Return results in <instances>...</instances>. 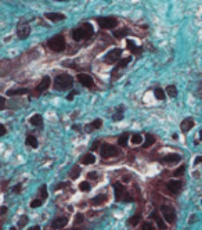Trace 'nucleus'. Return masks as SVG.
Instances as JSON below:
<instances>
[{
	"label": "nucleus",
	"mask_w": 202,
	"mask_h": 230,
	"mask_svg": "<svg viewBox=\"0 0 202 230\" xmlns=\"http://www.w3.org/2000/svg\"><path fill=\"white\" fill-rule=\"evenodd\" d=\"M93 33H94V29L90 24H82L80 26L75 28V29L72 30V38H73V40L80 42V40H83V39L90 38Z\"/></svg>",
	"instance_id": "f257e3e1"
},
{
	"label": "nucleus",
	"mask_w": 202,
	"mask_h": 230,
	"mask_svg": "<svg viewBox=\"0 0 202 230\" xmlns=\"http://www.w3.org/2000/svg\"><path fill=\"white\" fill-rule=\"evenodd\" d=\"M73 85V79H72L71 75L68 74H61L55 78L54 82V87L60 89V90H65V89H71Z\"/></svg>",
	"instance_id": "f03ea898"
},
{
	"label": "nucleus",
	"mask_w": 202,
	"mask_h": 230,
	"mask_svg": "<svg viewBox=\"0 0 202 230\" xmlns=\"http://www.w3.org/2000/svg\"><path fill=\"white\" fill-rule=\"evenodd\" d=\"M47 46H49L53 51L60 53L65 49V39L62 38V35H55V36H53L51 39H49Z\"/></svg>",
	"instance_id": "7ed1b4c3"
},
{
	"label": "nucleus",
	"mask_w": 202,
	"mask_h": 230,
	"mask_svg": "<svg viewBox=\"0 0 202 230\" xmlns=\"http://www.w3.org/2000/svg\"><path fill=\"white\" fill-rule=\"evenodd\" d=\"M113 188H115V200H116V201H121V200H125V201H132V197L126 193L125 187L121 184V183H115V184H113Z\"/></svg>",
	"instance_id": "20e7f679"
},
{
	"label": "nucleus",
	"mask_w": 202,
	"mask_h": 230,
	"mask_svg": "<svg viewBox=\"0 0 202 230\" xmlns=\"http://www.w3.org/2000/svg\"><path fill=\"white\" fill-rule=\"evenodd\" d=\"M97 22L104 29H112L118 25V21L113 17H100V18H97Z\"/></svg>",
	"instance_id": "39448f33"
},
{
	"label": "nucleus",
	"mask_w": 202,
	"mask_h": 230,
	"mask_svg": "<svg viewBox=\"0 0 202 230\" xmlns=\"http://www.w3.org/2000/svg\"><path fill=\"white\" fill-rule=\"evenodd\" d=\"M121 154L119 148L111 146V144H102V148H101V157L102 158H109V157H118Z\"/></svg>",
	"instance_id": "423d86ee"
},
{
	"label": "nucleus",
	"mask_w": 202,
	"mask_h": 230,
	"mask_svg": "<svg viewBox=\"0 0 202 230\" xmlns=\"http://www.w3.org/2000/svg\"><path fill=\"white\" fill-rule=\"evenodd\" d=\"M160 212H162L163 215V219H165L168 223H173L174 219H176V212H174V209L172 207H169V205H162L160 207Z\"/></svg>",
	"instance_id": "0eeeda50"
},
{
	"label": "nucleus",
	"mask_w": 202,
	"mask_h": 230,
	"mask_svg": "<svg viewBox=\"0 0 202 230\" xmlns=\"http://www.w3.org/2000/svg\"><path fill=\"white\" fill-rule=\"evenodd\" d=\"M121 55H122V49H112L104 57V60H105V63H107V64H113V63H116V61L121 58Z\"/></svg>",
	"instance_id": "6e6552de"
},
{
	"label": "nucleus",
	"mask_w": 202,
	"mask_h": 230,
	"mask_svg": "<svg viewBox=\"0 0 202 230\" xmlns=\"http://www.w3.org/2000/svg\"><path fill=\"white\" fill-rule=\"evenodd\" d=\"M77 82H80L85 87H93L94 80L89 74H79L77 75Z\"/></svg>",
	"instance_id": "1a4fd4ad"
},
{
	"label": "nucleus",
	"mask_w": 202,
	"mask_h": 230,
	"mask_svg": "<svg viewBox=\"0 0 202 230\" xmlns=\"http://www.w3.org/2000/svg\"><path fill=\"white\" fill-rule=\"evenodd\" d=\"M30 33V26L26 24H21L18 25V29H17V35L19 39H26Z\"/></svg>",
	"instance_id": "9d476101"
},
{
	"label": "nucleus",
	"mask_w": 202,
	"mask_h": 230,
	"mask_svg": "<svg viewBox=\"0 0 202 230\" xmlns=\"http://www.w3.org/2000/svg\"><path fill=\"white\" fill-rule=\"evenodd\" d=\"M68 223V216H58L53 220V227L54 229H62L64 226H66Z\"/></svg>",
	"instance_id": "9b49d317"
},
{
	"label": "nucleus",
	"mask_w": 202,
	"mask_h": 230,
	"mask_svg": "<svg viewBox=\"0 0 202 230\" xmlns=\"http://www.w3.org/2000/svg\"><path fill=\"white\" fill-rule=\"evenodd\" d=\"M180 188H181V182H180V180H170V182L168 183V190L170 191L172 194L179 193Z\"/></svg>",
	"instance_id": "f8f14e48"
},
{
	"label": "nucleus",
	"mask_w": 202,
	"mask_h": 230,
	"mask_svg": "<svg viewBox=\"0 0 202 230\" xmlns=\"http://www.w3.org/2000/svg\"><path fill=\"white\" fill-rule=\"evenodd\" d=\"M180 126H181V130H183L184 133L190 132V130L194 127V119H192V118H185L184 121L180 123Z\"/></svg>",
	"instance_id": "ddd939ff"
},
{
	"label": "nucleus",
	"mask_w": 202,
	"mask_h": 230,
	"mask_svg": "<svg viewBox=\"0 0 202 230\" xmlns=\"http://www.w3.org/2000/svg\"><path fill=\"white\" fill-rule=\"evenodd\" d=\"M44 17H46L47 19H50V21H53V22L64 21V19H65V15L61 14V13H47V14H44Z\"/></svg>",
	"instance_id": "4468645a"
},
{
	"label": "nucleus",
	"mask_w": 202,
	"mask_h": 230,
	"mask_svg": "<svg viewBox=\"0 0 202 230\" xmlns=\"http://www.w3.org/2000/svg\"><path fill=\"white\" fill-rule=\"evenodd\" d=\"M101 125H102V121H101V119H94L91 123L86 125L85 129H86V132L90 133L91 130H94V129H100V127H101Z\"/></svg>",
	"instance_id": "2eb2a0df"
},
{
	"label": "nucleus",
	"mask_w": 202,
	"mask_h": 230,
	"mask_svg": "<svg viewBox=\"0 0 202 230\" xmlns=\"http://www.w3.org/2000/svg\"><path fill=\"white\" fill-rule=\"evenodd\" d=\"M181 159L179 154H168L166 157H163V162L165 163H176Z\"/></svg>",
	"instance_id": "dca6fc26"
},
{
	"label": "nucleus",
	"mask_w": 202,
	"mask_h": 230,
	"mask_svg": "<svg viewBox=\"0 0 202 230\" xmlns=\"http://www.w3.org/2000/svg\"><path fill=\"white\" fill-rule=\"evenodd\" d=\"M49 86H50V78L49 76H44L43 79L40 80V83L38 85L36 90H38V91H44V90H47V89H49Z\"/></svg>",
	"instance_id": "f3484780"
},
{
	"label": "nucleus",
	"mask_w": 202,
	"mask_h": 230,
	"mask_svg": "<svg viewBox=\"0 0 202 230\" xmlns=\"http://www.w3.org/2000/svg\"><path fill=\"white\" fill-rule=\"evenodd\" d=\"M126 44H127V49H129L132 53H134V54H140V53L143 51V49L138 47V46H136V43H134V42H132L130 39H127V40H126Z\"/></svg>",
	"instance_id": "a211bd4d"
},
{
	"label": "nucleus",
	"mask_w": 202,
	"mask_h": 230,
	"mask_svg": "<svg viewBox=\"0 0 202 230\" xmlns=\"http://www.w3.org/2000/svg\"><path fill=\"white\" fill-rule=\"evenodd\" d=\"M130 33V30H129V28H121V29H116V30H113V36L115 38H118V39H122V38H125V36H127Z\"/></svg>",
	"instance_id": "6ab92c4d"
},
{
	"label": "nucleus",
	"mask_w": 202,
	"mask_h": 230,
	"mask_svg": "<svg viewBox=\"0 0 202 230\" xmlns=\"http://www.w3.org/2000/svg\"><path fill=\"white\" fill-rule=\"evenodd\" d=\"M80 162L85 163V165H91V163L96 162V157L93 154H86L80 158Z\"/></svg>",
	"instance_id": "aec40b11"
},
{
	"label": "nucleus",
	"mask_w": 202,
	"mask_h": 230,
	"mask_svg": "<svg viewBox=\"0 0 202 230\" xmlns=\"http://www.w3.org/2000/svg\"><path fill=\"white\" fill-rule=\"evenodd\" d=\"M30 125H33V126H42V123H43V118H42L40 114H36V115H33L32 118L29 119Z\"/></svg>",
	"instance_id": "412c9836"
},
{
	"label": "nucleus",
	"mask_w": 202,
	"mask_h": 230,
	"mask_svg": "<svg viewBox=\"0 0 202 230\" xmlns=\"http://www.w3.org/2000/svg\"><path fill=\"white\" fill-rule=\"evenodd\" d=\"M25 143H26V146H30L32 148H36V147H38V139H36L35 136H32V135H28Z\"/></svg>",
	"instance_id": "4be33fe9"
},
{
	"label": "nucleus",
	"mask_w": 202,
	"mask_h": 230,
	"mask_svg": "<svg viewBox=\"0 0 202 230\" xmlns=\"http://www.w3.org/2000/svg\"><path fill=\"white\" fill-rule=\"evenodd\" d=\"M28 89H13V90H8L7 94L8 96H18V94H26L28 93Z\"/></svg>",
	"instance_id": "5701e85b"
},
{
	"label": "nucleus",
	"mask_w": 202,
	"mask_h": 230,
	"mask_svg": "<svg viewBox=\"0 0 202 230\" xmlns=\"http://www.w3.org/2000/svg\"><path fill=\"white\" fill-rule=\"evenodd\" d=\"M127 139H129V135L127 133H123V135H121L118 137V144L122 147H126L127 146Z\"/></svg>",
	"instance_id": "b1692460"
},
{
	"label": "nucleus",
	"mask_w": 202,
	"mask_h": 230,
	"mask_svg": "<svg viewBox=\"0 0 202 230\" xmlns=\"http://www.w3.org/2000/svg\"><path fill=\"white\" fill-rule=\"evenodd\" d=\"M166 93H168L169 97H176V96H177V89H176V86H174V85L168 86V87H166Z\"/></svg>",
	"instance_id": "393cba45"
},
{
	"label": "nucleus",
	"mask_w": 202,
	"mask_h": 230,
	"mask_svg": "<svg viewBox=\"0 0 202 230\" xmlns=\"http://www.w3.org/2000/svg\"><path fill=\"white\" fill-rule=\"evenodd\" d=\"M154 143H155V137H154V136H151V135H148L145 137V143H144L143 148H148V147H151Z\"/></svg>",
	"instance_id": "a878e982"
},
{
	"label": "nucleus",
	"mask_w": 202,
	"mask_h": 230,
	"mask_svg": "<svg viewBox=\"0 0 202 230\" xmlns=\"http://www.w3.org/2000/svg\"><path fill=\"white\" fill-rule=\"evenodd\" d=\"M105 200H107V196H104V194H102V196H97V197H94V198L91 200V202H93L94 205H100V204H102V202H104Z\"/></svg>",
	"instance_id": "bb28decb"
},
{
	"label": "nucleus",
	"mask_w": 202,
	"mask_h": 230,
	"mask_svg": "<svg viewBox=\"0 0 202 230\" xmlns=\"http://www.w3.org/2000/svg\"><path fill=\"white\" fill-rule=\"evenodd\" d=\"M130 140H132L133 144H140L141 141H143V136H141L140 133H134V135L130 137Z\"/></svg>",
	"instance_id": "cd10ccee"
},
{
	"label": "nucleus",
	"mask_w": 202,
	"mask_h": 230,
	"mask_svg": "<svg viewBox=\"0 0 202 230\" xmlns=\"http://www.w3.org/2000/svg\"><path fill=\"white\" fill-rule=\"evenodd\" d=\"M154 94H155V97H156L158 100H163L165 99V91L162 90V89H159V87H156L154 90Z\"/></svg>",
	"instance_id": "c85d7f7f"
},
{
	"label": "nucleus",
	"mask_w": 202,
	"mask_h": 230,
	"mask_svg": "<svg viewBox=\"0 0 202 230\" xmlns=\"http://www.w3.org/2000/svg\"><path fill=\"white\" fill-rule=\"evenodd\" d=\"M79 175H80V168H79V166H73V168H72V171H71V173H69L71 179H76Z\"/></svg>",
	"instance_id": "c756f323"
},
{
	"label": "nucleus",
	"mask_w": 202,
	"mask_h": 230,
	"mask_svg": "<svg viewBox=\"0 0 202 230\" xmlns=\"http://www.w3.org/2000/svg\"><path fill=\"white\" fill-rule=\"evenodd\" d=\"M140 220H141V215H134L133 218L129 219V223L132 224V226H137V224L140 223Z\"/></svg>",
	"instance_id": "7c9ffc66"
},
{
	"label": "nucleus",
	"mask_w": 202,
	"mask_h": 230,
	"mask_svg": "<svg viewBox=\"0 0 202 230\" xmlns=\"http://www.w3.org/2000/svg\"><path fill=\"white\" fill-rule=\"evenodd\" d=\"M155 220H156V224H158V227H159L160 230H163V229H166V223H165V220H163L162 218H155Z\"/></svg>",
	"instance_id": "2f4dec72"
},
{
	"label": "nucleus",
	"mask_w": 202,
	"mask_h": 230,
	"mask_svg": "<svg viewBox=\"0 0 202 230\" xmlns=\"http://www.w3.org/2000/svg\"><path fill=\"white\" fill-rule=\"evenodd\" d=\"M122 111H123V110H122V107H119V108H118V112H116L115 115L112 116L113 121H121V119L123 118V115H122Z\"/></svg>",
	"instance_id": "473e14b6"
},
{
	"label": "nucleus",
	"mask_w": 202,
	"mask_h": 230,
	"mask_svg": "<svg viewBox=\"0 0 202 230\" xmlns=\"http://www.w3.org/2000/svg\"><path fill=\"white\" fill-rule=\"evenodd\" d=\"M39 191H40V196H42V198H43V200H46V198H47V187H46V184L40 186V188H39Z\"/></svg>",
	"instance_id": "72a5a7b5"
},
{
	"label": "nucleus",
	"mask_w": 202,
	"mask_h": 230,
	"mask_svg": "<svg viewBox=\"0 0 202 230\" xmlns=\"http://www.w3.org/2000/svg\"><path fill=\"white\" fill-rule=\"evenodd\" d=\"M79 188L82 191H89V190H90V184H89V182H82V183H80V186H79Z\"/></svg>",
	"instance_id": "f704fd0d"
},
{
	"label": "nucleus",
	"mask_w": 202,
	"mask_h": 230,
	"mask_svg": "<svg viewBox=\"0 0 202 230\" xmlns=\"http://www.w3.org/2000/svg\"><path fill=\"white\" fill-rule=\"evenodd\" d=\"M130 60H132V58H130V57H127V58H125V60H123V61H121V63H119V65H118V67H116V69H115V71H118V69H119V68H122V67L127 65V64H129V63H130Z\"/></svg>",
	"instance_id": "c9c22d12"
},
{
	"label": "nucleus",
	"mask_w": 202,
	"mask_h": 230,
	"mask_svg": "<svg viewBox=\"0 0 202 230\" xmlns=\"http://www.w3.org/2000/svg\"><path fill=\"white\" fill-rule=\"evenodd\" d=\"M26 223H28V218L24 215L21 219H19V222H18V227H19V229H22V227H24Z\"/></svg>",
	"instance_id": "e433bc0d"
},
{
	"label": "nucleus",
	"mask_w": 202,
	"mask_h": 230,
	"mask_svg": "<svg viewBox=\"0 0 202 230\" xmlns=\"http://www.w3.org/2000/svg\"><path fill=\"white\" fill-rule=\"evenodd\" d=\"M184 171H185V166H180V168H177L176 171L173 172V175L174 176H181V175L184 173Z\"/></svg>",
	"instance_id": "4c0bfd02"
},
{
	"label": "nucleus",
	"mask_w": 202,
	"mask_h": 230,
	"mask_svg": "<svg viewBox=\"0 0 202 230\" xmlns=\"http://www.w3.org/2000/svg\"><path fill=\"white\" fill-rule=\"evenodd\" d=\"M141 230H155V229H154V226H152L149 222H144V223H143V229H141Z\"/></svg>",
	"instance_id": "58836bf2"
},
{
	"label": "nucleus",
	"mask_w": 202,
	"mask_h": 230,
	"mask_svg": "<svg viewBox=\"0 0 202 230\" xmlns=\"http://www.w3.org/2000/svg\"><path fill=\"white\" fill-rule=\"evenodd\" d=\"M42 205V200H33L30 202V208H39Z\"/></svg>",
	"instance_id": "ea45409f"
},
{
	"label": "nucleus",
	"mask_w": 202,
	"mask_h": 230,
	"mask_svg": "<svg viewBox=\"0 0 202 230\" xmlns=\"http://www.w3.org/2000/svg\"><path fill=\"white\" fill-rule=\"evenodd\" d=\"M83 219H85V218H83L82 213H77V215L75 216V224H80L83 222Z\"/></svg>",
	"instance_id": "a19ab883"
},
{
	"label": "nucleus",
	"mask_w": 202,
	"mask_h": 230,
	"mask_svg": "<svg viewBox=\"0 0 202 230\" xmlns=\"http://www.w3.org/2000/svg\"><path fill=\"white\" fill-rule=\"evenodd\" d=\"M21 188H22V186H21V184H15V186L13 187V191H14V193L18 194V193H21Z\"/></svg>",
	"instance_id": "79ce46f5"
},
{
	"label": "nucleus",
	"mask_w": 202,
	"mask_h": 230,
	"mask_svg": "<svg viewBox=\"0 0 202 230\" xmlns=\"http://www.w3.org/2000/svg\"><path fill=\"white\" fill-rule=\"evenodd\" d=\"M4 107H6V99L0 97V110H4Z\"/></svg>",
	"instance_id": "37998d69"
},
{
	"label": "nucleus",
	"mask_w": 202,
	"mask_h": 230,
	"mask_svg": "<svg viewBox=\"0 0 202 230\" xmlns=\"http://www.w3.org/2000/svg\"><path fill=\"white\" fill-rule=\"evenodd\" d=\"M65 186H68V183H60V184H57V186H54V190H60V188H62V187H65Z\"/></svg>",
	"instance_id": "c03bdc74"
},
{
	"label": "nucleus",
	"mask_w": 202,
	"mask_h": 230,
	"mask_svg": "<svg viewBox=\"0 0 202 230\" xmlns=\"http://www.w3.org/2000/svg\"><path fill=\"white\" fill-rule=\"evenodd\" d=\"M4 135H6V126L0 125V136H4Z\"/></svg>",
	"instance_id": "a18cd8bd"
},
{
	"label": "nucleus",
	"mask_w": 202,
	"mask_h": 230,
	"mask_svg": "<svg viewBox=\"0 0 202 230\" xmlns=\"http://www.w3.org/2000/svg\"><path fill=\"white\" fill-rule=\"evenodd\" d=\"M87 177L89 179H97V173L96 172H90V173L87 175Z\"/></svg>",
	"instance_id": "49530a36"
},
{
	"label": "nucleus",
	"mask_w": 202,
	"mask_h": 230,
	"mask_svg": "<svg viewBox=\"0 0 202 230\" xmlns=\"http://www.w3.org/2000/svg\"><path fill=\"white\" fill-rule=\"evenodd\" d=\"M98 146H100V141H94L93 146H91V150H97V148H98Z\"/></svg>",
	"instance_id": "de8ad7c7"
},
{
	"label": "nucleus",
	"mask_w": 202,
	"mask_h": 230,
	"mask_svg": "<svg viewBox=\"0 0 202 230\" xmlns=\"http://www.w3.org/2000/svg\"><path fill=\"white\" fill-rule=\"evenodd\" d=\"M76 93H77V91H72V93H69V96L66 97V99H68L69 101H71V100H72V99H73V97H75V94H76Z\"/></svg>",
	"instance_id": "09e8293b"
},
{
	"label": "nucleus",
	"mask_w": 202,
	"mask_h": 230,
	"mask_svg": "<svg viewBox=\"0 0 202 230\" xmlns=\"http://www.w3.org/2000/svg\"><path fill=\"white\" fill-rule=\"evenodd\" d=\"M6 212H7V207H2V208H0V213H2V215H4Z\"/></svg>",
	"instance_id": "8fccbe9b"
},
{
	"label": "nucleus",
	"mask_w": 202,
	"mask_h": 230,
	"mask_svg": "<svg viewBox=\"0 0 202 230\" xmlns=\"http://www.w3.org/2000/svg\"><path fill=\"white\" fill-rule=\"evenodd\" d=\"M199 162H202V157H196V159H195V163H199Z\"/></svg>",
	"instance_id": "3c124183"
},
{
	"label": "nucleus",
	"mask_w": 202,
	"mask_h": 230,
	"mask_svg": "<svg viewBox=\"0 0 202 230\" xmlns=\"http://www.w3.org/2000/svg\"><path fill=\"white\" fill-rule=\"evenodd\" d=\"M28 230H40V226H35V227H30V229Z\"/></svg>",
	"instance_id": "603ef678"
},
{
	"label": "nucleus",
	"mask_w": 202,
	"mask_h": 230,
	"mask_svg": "<svg viewBox=\"0 0 202 230\" xmlns=\"http://www.w3.org/2000/svg\"><path fill=\"white\" fill-rule=\"evenodd\" d=\"M10 230H17V229H15V227H11V229H10Z\"/></svg>",
	"instance_id": "864d4df0"
},
{
	"label": "nucleus",
	"mask_w": 202,
	"mask_h": 230,
	"mask_svg": "<svg viewBox=\"0 0 202 230\" xmlns=\"http://www.w3.org/2000/svg\"><path fill=\"white\" fill-rule=\"evenodd\" d=\"M201 140H202V130H201Z\"/></svg>",
	"instance_id": "5fc2aeb1"
},
{
	"label": "nucleus",
	"mask_w": 202,
	"mask_h": 230,
	"mask_svg": "<svg viewBox=\"0 0 202 230\" xmlns=\"http://www.w3.org/2000/svg\"><path fill=\"white\" fill-rule=\"evenodd\" d=\"M58 2H62V0H58Z\"/></svg>",
	"instance_id": "6e6d98bb"
},
{
	"label": "nucleus",
	"mask_w": 202,
	"mask_h": 230,
	"mask_svg": "<svg viewBox=\"0 0 202 230\" xmlns=\"http://www.w3.org/2000/svg\"><path fill=\"white\" fill-rule=\"evenodd\" d=\"M73 230H75V229H73Z\"/></svg>",
	"instance_id": "4d7b16f0"
}]
</instances>
